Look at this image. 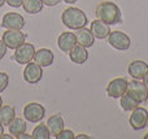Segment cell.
<instances>
[{"label":"cell","instance_id":"603a6c76","mask_svg":"<svg viewBox=\"0 0 148 139\" xmlns=\"http://www.w3.org/2000/svg\"><path fill=\"white\" fill-rule=\"evenodd\" d=\"M49 137H51V133L46 124H39L33 131V138L35 139H49Z\"/></svg>","mask_w":148,"mask_h":139},{"label":"cell","instance_id":"4fadbf2b","mask_svg":"<svg viewBox=\"0 0 148 139\" xmlns=\"http://www.w3.org/2000/svg\"><path fill=\"white\" fill-rule=\"evenodd\" d=\"M127 72L134 79H143L148 74V64L142 60H135V61L130 62L127 68Z\"/></svg>","mask_w":148,"mask_h":139},{"label":"cell","instance_id":"ac0fdd59","mask_svg":"<svg viewBox=\"0 0 148 139\" xmlns=\"http://www.w3.org/2000/svg\"><path fill=\"white\" fill-rule=\"evenodd\" d=\"M64 126H65V124H64V118L61 117V114H53L47 121V127H48L51 135H53V137H56L64 129Z\"/></svg>","mask_w":148,"mask_h":139},{"label":"cell","instance_id":"484cf974","mask_svg":"<svg viewBox=\"0 0 148 139\" xmlns=\"http://www.w3.org/2000/svg\"><path fill=\"white\" fill-rule=\"evenodd\" d=\"M5 3L12 8H20V7H22L23 0H5Z\"/></svg>","mask_w":148,"mask_h":139},{"label":"cell","instance_id":"e575fe53","mask_svg":"<svg viewBox=\"0 0 148 139\" xmlns=\"http://www.w3.org/2000/svg\"><path fill=\"white\" fill-rule=\"evenodd\" d=\"M4 4H5V0H0V8H1Z\"/></svg>","mask_w":148,"mask_h":139},{"label":"cell","instance_id":"6da1fadb","mask_svg":"<svg viewBox=\"0 0 148 139\" xmlns=\"http://www.w3.org/2000/svg\"><path fill=\"white\" fill-rule=\"evenodd\" d=\"M96 16L99 20H101L103 22H105L109 26L116 25L122 20V13H121L120 7L113 1L100 3L96 8Z\"/></svg>","mask_w":148,"mask_h":139},{"label":"cell","instance_id":"7c38bea8","mask_svg":"<svg viewBox=\"0 0 148 139\" xmlns=\"http://www.w3.org/2000/svg\"><path fill=\"white\" fill-rule=\"evenodd\" d=\"M57 46L64 53H69L70 51L77 46V38L75 34L70 33V31H65L61 33L60 36L57 38Z\"/></svg>","mask_w":148,"mask_h":139},{"label":"cell","instance_id":"83f0119b","mask_svg":"<svg viewBox=\"0 0 148 139\" xmlns=\"http://www.w3.org/2000/svg\"><path fill=\"white\" fill-rule=\"evenodd\" d=\"M43 1L44 5H47V7H55V5H57L59 3H61V0H42Z\"/></svg>","mask_w":148,"mask_h":139},{"label":"cell","instance_id":"ba28073f","mask_svg":"<svg viewBox=\"0 0 148 139\" xmlns=\"http://www.w3.org/2000/svg\"><path fill=\"white\" fill-rule=\"evenodd\" d=\"M43 77V69L40 65H38L35 61L27 62L23 69V79L30 85H36Z\"/></svg>","mask_w":148,"mask_h":139},{"label":"cell","instance_id":"4dcf8cb0","mask_svg":"<svg viewBox=\"0 0 148 139\" xmlns=\"http://www.w3.org/2000/svg\"><path fill=\"white\" fill-rule=\"evenodd\" d=\"M143 83L146 85V87H147V90H148V74L146 75V77L143 78Z\"/></svg>","mask_w":148,"mask_h":139},{"label":"cell","instance_id":"74e56055","mask_svg":"<svg viewBox=\"0 0 148 139\" xmlns=\"http://www.w3.org/2000/svg\"><path fill=\"white\" fill-rule=\"evenodd\" d=\"M147 127H148V120H147Z\"/></svg>","mask_w":148,"mask_h":139},{"label":"cell","instance_id":"5b68a950","mask_svg":"<svg viewBox=\"0 0 148 139\" xmlns=\"http://www.w3.org/2000/svg\"><path fill=\"white\" fill-rule=\"evenodd\" d=\"M23 116L29 122H39L46 116V108L39 103H29L23 108Z\"/></svg>","mask_w":148,"mask_h":139},{"label":"cell","instance_id":"ffe728a7","mask_svg":"<svg viewBox=\"0 0 148 139\" xmlns=\"http://www.w3.org/2000/svg\"><path fill=\"white\" fill-rule=\"evenodd\" d=\"M9 133H10V135L12 137H20L21 134H23V133L26 131V122H25V120H22V118H13V121L10 122L9 125Z\"/></svg>","mask_w":148,"mask_h":139},{"label":"cell","instance_id":"5bb4252c","mask_svg":"<svg viewBox=\"0 0 148 139\" xmlns=\"http://www.w3.org/2000/svg\"><path fill=\"white\" fill-rule=\"evenodd\" d=\"M33 60L38 65H40L42 68H47V66H51V65L53 64L55 55H53V52H52L51 49L40 48V49H38V51H35Z\"/></svg>","mask_w":148,"mask_h":139},{"label":"cell","instance_id":"52a82bcc","mask_svg":"<svg viewBox=\"0 0 148 139\" xmlns=\"http://www.w3.org/2000/svg\"><path fill=\"white\" fill-rule=\"evenodd\" d=\"M26 40V34L21 30H7L3 34V42L10 49H16Z\"/></svg>","mask_w":148,"mask_h":139},{"label":"cell","instance_id":"7a4b0ae2","mask_svg":"<svg viewBox=\"0 0 148 139\" xmlns=\"http://www.w3.org/2000/svg\"><path fill=\"white\" fill-rule=\"evenodd\" d=\"M61 21L68 29L70 30H78V29L86 27L87 25V16L79 8L70 7L65 9L61 14Z\"/></svg>","mask_w":148,"mask_h":139},{"label":"cell","instance_id":"f546056e","mask_svg":"<svg viewBox=\"0 0 148 139\" xmlns=\"http://www.w3.org/2000/svg\"><path fill=\"white\" fill-rule=\"evenodd\" d=\"M13 137H10L9 134H3L1 137H0V139H12Z\"/></svg>","mask_w":148,"mask_h":139},{"label":"cell","instance_id":"30bf717a","mask_svg":"<svg viewBox=\"0 0 148 139\" xmlns=\"http://www.w3.org/2000/svg\"><path fill=\"white\" fill-rule=\"evenodd\" d=\"M1 26L7 30H21L25 27V18L14 12L5 13L1 21Z\"/></svg>","mask_w":148,"mask_h":139},{"label":"cell","instance_id":"f1b7e54d","mask_svg":"<svg viewBox=\"0 0 148 139\" xmlns=\"http://www.w3.org/2000/svg\"><path fill=\"white\" fill-rule=\"evenodd\" d=\"M17 138H18V139H31V138H33V135H29L25 131L23 134H21L20 137H17Z\"/></svg>","mask_w":148,"mask_h":139},{"label":"cell","instance_id":"8fae6325","mask_svg":"<svg viewBox=\"0 0 148 139\" xmlns=\"http://www.w3.org/2000/svg\"><path fill=\"white\" fill-rule=\"evenodd\" d=\"M147 120H148V112L147 109L142 108V107H136L135 109H133L129 122L130 126L134 130H142L147 126Z\"/></svg>","mask_w":148,"mask_h":139},{"label":"cell","instance_id":"836d02e7","mask_svg":"<svg viewBox=\"0 0 148 139\" xmlns=\"http://www.w3.org/2000/svg\"><path fill=\"white\" fill-rule=\"evenodd\" d=\"M64 1L66 3V4H74V3H77L78 0H64Z\"/></svg>","mask_w":148,"mask_h":139},{"label":"cell","instance_id":"7402d4cb","mask_svg":"<svg viewBox=\"0 0 148 139\" xmlns=\"http://www.w3.org/2000/svg\"><path fill=\"white\" fill-rule=\"evenodd\" d=\"M120 99H121L120 100L121 108H122L123 111H126V112H130V111H133V109H135L136 107H139L138 101L134 100V99L131 98L130 95H127V94H123Z\"/></svg>","mask_w":148,"mask_h":139},{"label":"cell","instance_id":"d4e9b609","mask_svg":"<svg viewBox=\"0 0 148 139\" xmlns=\"http://www.w3.org/2000/svg\"><path fill=\"white\" fill-rule=\"evenodd\" d=\"M73 138H75L74 133L72 130H66V129H62L61 131L56 135V139H73Z\"/></svg>","mask_w":148,"mask_h":139},{"label":"cell","instance_id":"44dd1931","mask_svg":"<svg viewBox=\"0 0 148 139\" xmlns=\"http://www.w3.org/2000/svg\"><path fill=\"white\" fill-rule=\"evenodd\" d=\"M43 1L42 0H23L22 7L25 12L30 13V14H38L43 9Z\"/></svg>","mask_w":148,"mask_h":139},{"label":"cell","instance_id":"9c48e42d","mask_svg":"<svg viewBox=\"0 0 148 139\" xmlns=\"http://www.w3.org/2000/svg\"><path fill=\"white\" fill-rule=\"evenodd\" d=\"M127 85H129V82L125 78H114V79H112L107 86L108 96L114 98V99H120L123 94H126Z\"/></svg>","mask_w":148,"mask_h":139},{"label":"cell","instance_id":"d590c367","mask_svg":"<svg viewBox=\"0 0 148 139\" xmlns=\"http://www.w3.org/2000/svg\"><path fill=\"white\" fill-rule=\"evenodd\" d=\"M1 105H3V98L0 96V107H1Z\"/></svg>","mask_w":148,"mask_h":139},{"label":"cell","instance_id":"9a60e30c","mask_svg":"<svg viewBox=\"0 0 148 139\" xmlns=\"http://www.w3.org/2000/svg\"><path fill=\"white\" fill-rule=\"evenodd\" d=\"M90 30H91L92 35H94L96 39H105V38H108V35L110 34L109 25H107V23L103 22V21L99 20V18L91 22Z\"/></svg>","mask_w":148,"mask_h":139},{"label":"cell","instance_id":"4316f807","mask_svg":"<svg viewBox=\"0 0 148 139\" xmlns=\"http://www.w3.org/2000/svg\"><path fill=\"white\" fill-rule=\"evenodd\" d=\"M7 49H8V47L5 46V43L3 42V39H0V60H1L3 57L5 56V53H7Z\"/></svg>","mask_w":148,"mask_h":139},{"label":"cell","instance_id":"8992f818","mask_svg":"<svg viewBox=\"0 0 148 139\" xmlns=\"http://www.w3.org/2000/svg\"><path fill=\"white\" fill-rule=\"evenodd\" d=\"M14 60L17 64L26 65L34 59V53H35V47L31 43H22L20 47L14 49Z\"/></svg>","mask_w":148,"mask_h":139},{"label":"cell","instance_id":"f35d334b","mask_svg":"<svg viewBox=\"0 0 148 139\" xmlns=\"http://www.w3.org/2000/svg\"><path fill=\"white\" fill-rule=\"evenodd\" d=\"M147 103H148V99H147Z\"/></svg>","mask_w":148,"mask_h":139},{"label":"cell","instance_id":"1f68e13d","mask_svg":"<svg viewBox=\"0 0 148 139\" xmlns=\"http://www.w3.org/2000/svg\"><path fill=\"white\" fill-rule=\"evenodd\" d=\"M3 126H4V125H3L1 122H0V137H1V135L4 134V127H3Z\"/></svg>","mask_w":148,"mask_h":139},{"label":"cell","instance_id":"8d00e7d4","mask_svg":"<svg viewBox=\"0 0 148 139\" xmlns=\"http://www.w3.org/2000/svg\"><path fill=\"white\" fill-rule=\"evenodd\" d=\"M144 139H148V133H147L146 135H144Z\"/></svg>","mask_w":148,"mask_h":139},{"label":"cell","instance_id":"cb8c5ba5","mask_svg":"<svg viewBox=\"0 0 148 139\" xmlns=\"http://www.w3.org/2000/svg\"><path fill=\"white\" fill-rule=\"evenodd\" d=\"M9 85V77H8L7 73L4 72H0V92L5 90Z\"/></svg>","mask_w":148,"mask_h":139},{"label":"cell","instance_id":"3957f363","mask_svg":"<svg viewBox=\"0 0 148 139\" xmlns=\"http://www.w3.org/2000/svg\"><path fill=\"white\" fill-rule=\"evenodd\" d=\"M126 94L130 95L139 104L147 101V99H148V90H147L146 85L143 82H140V79H134L131 82H129Z\"/></svg>","mask_w":148,"mask_h":139},{"label":"cell","instance_id":"277c9868","mask_svg":"<svg viewBox=\"0 0 148 139\" xmlns=\"http://www.w3.org/2000/svg\"><path fill=\"white\" fill-rule=\"evenodd\" d=\"M108 43L118 51H127L131 46V40L122 31H110L108 35Z\"/></svg>","mask_w":148,"mask_h":139},{"label":"cell","instance_id":"e0dca14e","mask_svg":"<svg viewBox=\"0 0 148 139\" xmlns=\"http://www.w3.org/2000/svg\"><path fill=\"white\" fill-rule=\"evenodd\" d=\"M69 57L74 64H78V65L84 64L88 60V51H87L86 47L77 44L72 51L69 52Z\"/></svg>","mask_w":148,"mask_h":139},{"label":"cell","instance_id":"d6986e66","mask_svg":"<svg viewBox=\"0 0 148 139\" xmlns=\"http://www.w3.org/2000/svg\"><path fill=\"white\" fill-rule=\"evenodd\" d=\"M16 117V109L12 105H1L0 107V122L3 125H9Z\"/></svg>","mask_w":148,"mask_h":139},{"label":"cell","instance_id":"2e32d148","mask_svg":"<svg viewBox=\"0 0 148 139\" xmlns=\"http://www.w3.org/2000/svg\"><path fill=\"white\" fill-rule=\"evenodd\" d=\"M75 38H77V44L79 46H83L86 48L91 47L95 42V36L92 35L91 30L86 27H82V29H78L75 33Z\"/></svg>","mask_w":148,"mask_h":139},{"label":"cell","instance_id":"d6a6232c","mask_svg":"<svg viewBox=\"0 0 148 139\" xmlns=\"http://www.w3.org/2000/svg\"><path fill=\"white\" fill-rule=\"evenodd\" d=\"M77 139H81V138H90L88 135H86V134H79V135H77L75 137Z\"/></svg>","mask_w":148,"mask_h":139}]
</instances>
